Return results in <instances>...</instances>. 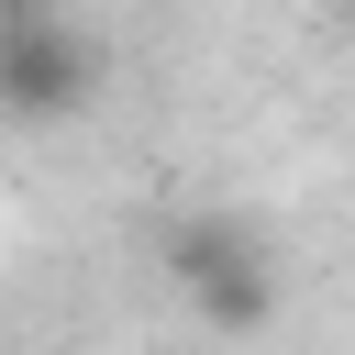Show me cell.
Here are the masks:
<instances>
[{"instance_id":"7a4b0ae2","label":"cell","mask_w":355,"mask_h":355,"mask_svg":"<svg viewBox=\"0 0 355 355\" xmlns=\"http://www.w3.org/2000/svg\"><path fill=\"white\" fill-rule=\"evenodd\" d=\"M100 89V44L55 11H0V111L11 122H67L78 100Z\"/></svg>"},{"instance_id":"6da1fadb","label":"cell","mask_w":355,"mask_h":355,"mask_svg":"<svg viewBox=\"0 0 355 355\" xmlns=\"http://www.w3.org/2000/svg\"><path fill=\"white\" fill-rule=\"evenodd\" d=\"M166 266H178V288L200 300V322H222V333H255V322L277 311V255H266V233L233 222V211L178 222V233H166Z\"/></svg>"}]
</instances>
